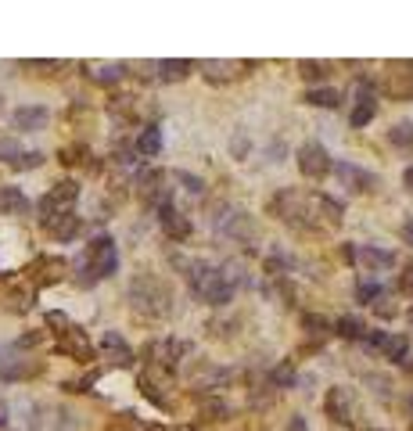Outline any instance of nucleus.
Returning <instances> with one entry per match:
<instances>
[{
    "label": "nucleus",
    "instance_id": "obj_27",
    "mask_svg": "<svg viewBox=\"0 0 413 431\" xmlns=\"http://www.w3.org/2000/svg\"><path fill=\"white\" fill-rule=\"evenodd\" d=\"M381 295H385V288H381V284H370V281H360V284H356V302H367V306H374Z\"/></svg>",
    "mask_w": 413,
    "mask_h": 431
},
{
    "label": "nucleus",
    "instance_id": "obj_5",
    "mask_svg": "<svg viewBox=\"0 0 413 431\" xmlns=\"http://www.w3.org/2000/svg\"><path fill=\"white\" fill-rule=\"evenodd\" d=\"M216 230L233 237V241H241L245 248H252L259 241V227L248 220V212H241V208H223V216L216 212Z\"/></svg>",
    "mask_w": 413,
    "mask_h": 431
},
{
    "label": "nucleus",
    "instance_id": "obj_8",
    "mask_svg": "<svg viewBox=\"0 0 413 431\" xmlns=\"http://www.w3.org/2000/svg\"><path fill=\"white\" fill-rule=\"evenodd\" d=\"M324 406H327V417L338 420V424H352V420H356V392L345 388V385L331 388Z\"/></svg>",
    "mask_w": 413,
    "mask_h": 431
},
{
    "label": "nucleus",
    "instance_id": "obj_32",
    "mask_svg": "<svg viewBox=\"0 0 413 431\" xmlns=\"http://www.w3.org/2000/svg\"><path fill=\"white\" fill-rule=\"evenodd\" d=\"M302 323H306V328H309L313 335H327V331H331V323H327L324 316H313V313H306V316H302Z\"/></svg>",
    "mask_w": 413,
    "mask_h": 431
},
{
    "label": "nucleus",
    "instance_id": "obj_30",
    "mask_svg": "<svg viewBox=\"0 0 413 431\" xmlns=\"http://www.w3.org/2000/svg\"><path fill=\"white\" fill-rule=\"evenodd\" d=\"M40 162H43V155H40V151H22V155L11 162V166H15V169H36Z\"/></svg>",
    "mask_w": 413,
    "mask_h": 431
},
{
    "label": "nucleus",
    "instance_id": "obj_26",
    "mask_svg": "<svg viewBox=\"0 0 413 431\" xmlns=\"http://www.w3.org/2000/svg\"><path fill=\"white\" fill-rule=\"evenodd\" d=\"M270 381H273L277 388H294V370H291V363L273 366V370H270Z\"/></svg>",
    "mask_w": 413,
    "mask_h": 431
},
{
    "label": "nucleus",
    "instance_id": "obj_22",
    "mask_svg": "<svg viewBox=\"0 0 413 431\" xmlns=\"http://www.w3.org/2000/svg\"><path fill=\"white\" fill-rule=\"evenodd\" d=\"M331 331H338V335H341V338H348V342L367 338L363 320H356V316H338V323H331Z\"/></svg>",
    "mask_w": 413,
    "mask_h": 431
},
{
    "label": "nucleus",
    "instance_id": "obj_9",
    "mask_svg": "<svg viewBox=\"0 0 413 431\" xmlns=\"http://www.w3.org/2000/svg\"><path fill=\"white\" fill-rule=\"evenodd\" d=\"M155 212H158V227H162L172 241H187V237H191V216H184L172 201L158 205Z\"/></svg>",
    "mask_w": 413,
    "mask_h": 431
},
{
    "label": "nucleus",
    "instance_id": "obj_31",
    "mask_svg": "<svg viewBox=\"0 0 413 431\" xmlns=\"http://www.w3.org/2000/svg\"><path fill=\"white\" fill-rule=\"evenodd\" d=\"M94 79H97V83H115V79H123V65H104V69H94Z\"/></svg>",
    "mask_w": 413,
    "mask_h": 431
},
{
    "label": "nucleus",
    "instance_id": "obj_16",
    "mask_svg": "<svg viewBox=\"0 0 413 431\" xmlns=\"http://www.w3.org/2000/svg\"><path fill=\"white\" fill-rule=\"evenodd\" d=\"M101 349H104V359H111L115 366H130V363H133V349H130L119 335H115V331H104Z\"/></svg>",
    "mask_w": 413,
    "mask_h": 431
},
{
    "label": "nucleus",
    "instance_id": "obj_42",
    "mask_svg": "<svg viewBox=\"0 0 413 431\" xmlns=\"http://www.w3.org/2000/svg\"><path fill=\"white\" fill-rule=\"evenodd\" d=\"M370 431H381V427H370Z\"/></svg>",
    "mask_w": 413,
    "mask_h": 431
},
{
    "label": "nucleus",
    "instance_id": "obj_15",
    "mask_svg": "<svg viewBox=\"0 0 413 431\" xmlns=\"http://www.w3.org/2000/svg\"><path fill=\"white\" fill-rule=\"evenodd\" d=\"M194 352V345L191 342H180V338H165L162 345H155V356H158V363H165L169 370L172 366H180L187 356Z\"/></svg>",
    "mask_w": 413,
    "mask_h": 431
},
{
    "label": "nucleus",
    "instance_id": "obj_38",
    "mask_svg": "<svg viewBox=\"0 0 413 431\" xmlns=\"http://www.w3.org/2000/svg\"><path fill=\"white\" fill-rule=\"evenodd\" d=\"M402 184H406V191L413 194V166H406V173H402Z\"/></svg>",
    "mask_w": 413,
    "mask_h": 431
},
{
    "label": "nucleus",
    "instance_id": "obj_34",
    "mask_svg": "<svg viewBox=\"0 0 413 431\" xmlns=\"http://www.w3.org/2000/svg\"><path fill=\"white\" fill-rule=\"evenodd\" d=\"M22 151H18V144L15 140H0V158H4V162H15Z\"/></svg>",
    "mask_w": 413,
    "mask_h": 431
},
{
    "label": "nucleus",
    "instance_id": "obj_3",
    "mask_svg": "<svg viewBox=\"0 0 413 431\" xmlns=\"http://www.w3.org/2000/svg\"><path fill=\"white\" fill-rule=\"evenodd\" d=\"M130 306L144 316H169L172 313V288L155 274H137L130 281Z\"/></svg>",
    "mask_w": 413,
    "mask_h": 431
},
{
    "label": "nucleus",
    "instance_id": "obj_17",
    "mask_svg": "<svg viewBox=\"0 0 413 431\" xmlns=\"http://www.w3.org/2000/svg\"><path fill=\"white\" fill-rule=\"evenodd\" d=\"M47 230H50V237H57V241H72L76 234H79V216L76 212H62V216H54L50 223H43Z\"/></svg>",
    "mask_w": 413,
    "mask_h": 431
},
{
    "label": "nucleus",
    "instance_id": "obj_21",
    "mask_svg": "<svg viewBox=\"0 0 413 431\" xmlns=\"http://www.w3.org/2000/svg\"><path fill=\"white\" fill-rule=\"evenodd\" d=\"M191 72V62H184V58H165V62H158V79L162 83H176V79H184Z\"/></svg>",
    "mask_w": 413,
    "mask_h": 431
},
{
    "label": "nucleus",
    "instance_id": "obj_14",
    "mask_svg": "<svg viewBox=\"0 0 413 431\" xmlns=\"http://www.w3.org/2000/svg\"><path fill=\"white\" fill-rule=\"evenodd\" d=\"M47 119H50V112L43 104H26V108H18V112L11 116V123H15V130H22V133H33V130H43L47 126Z\"/></svg>",
    "mask_w": 413,
    "mask_h": 431
},
{
    "label": "nucleus",
    "instance_id": "obj_2",
    "mask_svg": "<svg viewBox=\"0 0 413 431\" xmlns=\"http://www.w3.org/2000/svg\"><path fill=\"white\" fill-rule=\"evenodd\" d=\"M169 262L176 269H184V277L191 284V291L205 302V306H226L238 291V277L226 274L223 266L205 262V259H187V255H169Z\"/></svg>",
    "mask_w": 413,
    "mask_h": 431
},
{
    "label": "nucleus",
    "instance_id": "obj_11",
    "mask_svg": "<svg viewBox=\"0 0 413 431\" xmlns=\"http://www.w3.org/2000/svg\"><path fill=\"white\" fill-rule=\"evenodd\" d=\"M352 259H356L363 269H374V274H381V269H392L395 266V255L388 248H378V245H360L352 248Z\"/></svg>",
    "mask_w": 413,
    "mask_h": 431
},
{
    "label": "nucleus",
    "instance_id": "obj_19",
    "mask_svg": "<svg viewBox=\"0 0 413 431\" xmlns=\"http://www.w3.org/2000/svg\"><path fill=\"white\" fill-rule=\"evenodd\" d=\"M302 101L313 104V108H338V104H341V94H338L334 86H313V90L302 94Z\"/></svg>",
    "mask_w": 413,
    "mask_h": 431
},
{
    "label": "nucleus",
    "instance_id": "obj_35",
    "mask_svg": "<svg viewBox=\"0 0 413 431\" xmlns=\"http://www.w3.org/2000/svg\"><path fill=\"white\" fill-rule=\"evenodd\" d=\"M399 291L402 295H413V266H406L402 274H399Z\"/></svg>",
    "mask_w": 413,
    "mask_h": 431
},
{
    "label": "nucleus",
    "instance_id": "obj_12",
    "mask_svg": "<svg viewBox=\"0 0 413 431\" xmlns=\"http://www.w3.org/2000/svg\"><path fill=\"white\" fill-rule=\"evenodd\" d=\"M334 173L345 180V187L352 191H374L378 187V173L370 169H360V166H352V162H334Z\"/></svg>",
    "mask_w": 413,
    "mask_h": 431
},
{
    "label": "nucleus",
    "instance_id": "obj_36",
    "mask_svg": "<svg viewBox=\"0 0 413 431\" xmlns=\"http://www.w3.org/2000/svg\"><path fill=\"white\" fill-rule=\"evenodd\" d=\"M287 431H309V427H306V417H291Z\"/></svg>",
    "mask_w": 413,
    "mask_h": 431
},
{
    "label": "nucleus",
    "instance_id": "obj_25",
    "mask_svg": "<svg viewBox=\"0 0 413 431\" xmlns=\"http://www.w3.org/2000/svg\"><path fill=\"white\" fill-rule=\"evenodd\" d=\"M327 72H331L327 62H299V76H302V79L320 83V79H327Z\"/></svg>",
    "mask_w": 413,
    "mask_h": 431
},
{
    "label": "nucleus",
    "instance_id": "obj_6",
    "mask_svg": "<svg viewBox=\"0 0 413 431\" xmlns=\"http://www.w3.org/2000/svg\"><path fill=\"white\" fill-rule=\"evenodd\" d=\"M76 198H79V187H76L72 180H65V184H54V187H50V191L40 198V223H50L54 216L72 212Z\"/></svg>",
    "mask_w": 413,
    "mask_h": 431
},
{
    "label": "nucleus",
    "instance_id": "obj_7",
    "mask_svg": "<svg viewBox=\"0 0 413 431\" xmlns=\"http://www.w3.org/2000/svg\"><path fill=\"white\" fill-rule=\"evenodd\" d=\"M299 169H302V177H309V180H324V177L334 169V158L327 155L324 144L309 140V144L299 147Z\"/></svg>",
    "mask_w": 413,
    "mask_h": 431
},
{
    "label": "nucleus",
    "instance_id": "obj_4",
    "mask_svg": "<svg viewBox=\"0 0 413 431\" xmlns=\"http://www.w3.org/2000/svg\"><path fill=\"white\" fill-rule=\"evenodd\" d=\"M115 269H119V248H115V241L108 234H101V237H94L87 245V252L79 259V284L90 288V284L111 277Z\"/></svg>",
    "mask_w": 413,
    "mask_h": 431
},
{
    "label": "nucleus",
    "instance_id": "obj_39",
    "mask_svg": "<svg viewBox=\"0 0 413 431\" xmlns=\"http://www.w3.org/2000/svg\"><path fill=\"white\" fill-rule=\"evenodd\" d=\"M402 366H406V370L413 374V356H406V359H402Z\"/></svg>",
    "mask_w": 413,
    "mask_h": 431
},
{
    "label": "nucleus",
    "instance_id": "obj_40",
    "mask_svg": "<svg viewBox=\"0 0 413 431\" xmlns=\"http://www.w3.org/2000/svg\"><path fill=\"white\" fill-rule=\"evenodd\" d=\"M409 323H413V313H409Z\"/></svg>",
    "mask_w": 413,
    "mask_h": 431
},
{
    "label": "nucleus",
    "instance_id": "obj_28",
    "mask_svg": "<svg viewBox=\"0 0 413 431\" xmlns=\"http://www.w3.org/2000/svg\"><path fill=\"white\" fill-rule=\"evenodd\" d=\"M287 269H291V259H287V255H280V252L266 255V274H270V277H284Z\"/></svg>",
    "mask_w": 413,
    "mask_h": 431
},
{
    "label": "nucleus",
    "instance_id": "obj_20",
    "mask_svg": "<svg viewBox=\"0 0 413 431\" xmlns=\"http://www.w3.org/2000/svg\"><path fill=\"white\" fill-rule=\"evenodd\" d=\"M137 151L144 155V158H155L158 151H162V126H144V133L137 137Z\"/></svg>",
    "mask_w": 413,
    "mask_h": 431
},
{
    "label": "nucleus",
    "instance_id": "obj_24",
    "mask_svg": "<svg viewBox=\"0 0 413 431\" xmlns=\"http://www.w3.org/2000/svg\"><path fill=\"white\" fill-rule=\"evenodd\" d=\"M388 140H392V147H413V123H409V119L395 123V126L388 130Z\"/></svg>",
    "mask_w": 413,
    "mask_h": 431
},
{
    "label": "nucleus",
    "instance_id": "obj_10",
    "mask_svg": "<svg viewBox=\"0 0 413 431\" xmlns=\"http://www.w3.org/2000/svg\"><path fill=\"white\" fill-rule=\"evenodd\" d=\"M367 342L374 345V349H381L392 363H402L406 356H409V342L402 338V335H388V331H367Z\"/></svg>",
    "mask_w": 413,
    "mask_h": 431
},
{
    "label": "nucleus",
    "instance_id": "obj_18",
    "mask_svg": "<svg viewBox=\"0 0 413 431\" xmlns=\"http://www.w3.org/2000/svg\"><path fill=\"white\" fill-rule=\"evenodd\" d=\"M62 349L69 352V356H76V359H90V342H87V335L79 331V328H65L62 331Z\"/></svg>",
    "mask_w": 413,
    "mask_h": 431
},
{
    "label": "nucleus",
    "instance_id": "obj_13",
    "mask_svg": "<svg viewBox=\"0 0 413 431\" xmlns=\"http://www.w3.org/2000/svg\"><path fill=\"white\" fill-rule=\"evenodd\" d=\"M374 116H378V97H374L370 86H360V90H356V108H352V116H348L352 130H363Z\"/></svg>",
    "mask_w": 413,
    "mask_h": 431
},
{
    "label": "nucleus",
    "instance_id": "obj_37",
    "mask_svg": "<svg viewBox=\"0 0 413 431\" xmlns=\"http://www.w3.org/2000/svg\"><path fill=\"white\" fill-rule=\"evenodd\" d=\"M402 241H406V245H413V220H406V223H402Z\"/></svg>",
    "mask_w": 413,
    "mask_h": 431
},
{
    "label": "nucleus",
    "instance_id": "obj_33",
    "mask_svg": "<svg viewBox=\"0 0 413 431\" xmlns=\"http://www.w3.org/2000/svg\"><path fill=\"white\" fill-rule=\"evenodd\" d=\"M374 313H378L381 320H388V316H395V302H388V298L381 295V298L374 302Z\"/></svg>",
    "mask_w": 413,
    "mask_h": 431
},
{
    "label": "nucleus",
    "instance_id": "obj_29",
    "mask_svg": "<svg viewBox=\"0 0 413 431\" xmlns=\"http://www.w3.org/2000/svg\"><path fill=\"white\" fill-rule=\"evenodd\" d=\"M172 177L184 184V191H191V194H205V180H202V177H191V173H184V169H176Z\"/></svg>",
    "mask_w": 413,
    "mask_h": 431
},
{
    "label": "nucleus",
    "instance_id": "obj_1",
    "mask_svg": "<svg viewBox=\"0 0 413 431\" xmlns=\"http://www.w3.org/2000/svg\"><path fill=\"white\" fill-rule=\"evenodd\" d=\"M270 208L280 216L284 223L299 227V230H316V227H338L341 216H345V205L331 194H320V191H280Z\"/></svg>",
    "mask_w": 413,
    "mask_h": 431
},
{
    "label": "nucleus",
    "instance_id": "obj_41",
    "mask_svg": "<svg viewBox=\"0 0 413 431\" xmlns=\"http://www.w3.org/2000/svg\"><path fill=\"white\" fill-rule=\"evenodd\" d=\"M409 410H413V399H409Z\"/></svg>",
    "mask_w": 413,
    "mask_h": 431
},
{
    "label": "nucleus",
    "instance_id": "obj_23",
    "mask_svg": "<svg viewBox=\"0 0 413 431\" xmlns=\"http://www.w3.org/2000/svg\"><path fill=\"white\" fill-rule=\"evenodd\" d=\"M29 201L18 187H0V212H26Z\"/></svg>",
    "mask_w": 413,
    "mask_h": 431
}]
</instances>
